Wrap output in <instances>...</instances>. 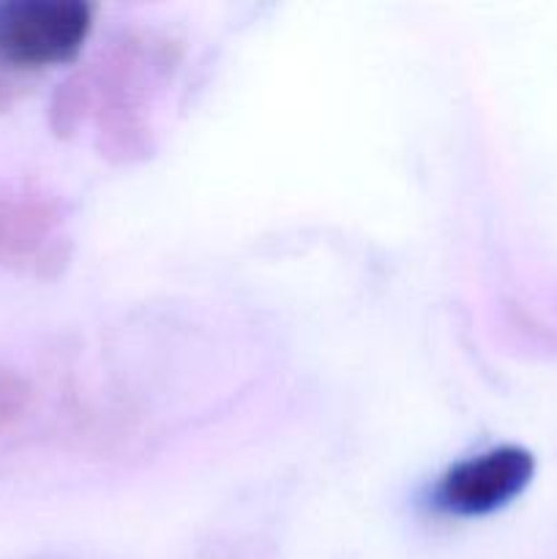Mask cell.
I'll use <instances>...</instances> for the list:
<instances>
[{
  "label": "cell",
  "mask_w": 557,
  "mask_h": 559,
  "mask_svg": "<svg viewBox=\"0 0 557 559\" xmlns=\"http://www.w3.org/2000/svg\"><path fill=\"white\" fill-rule=\"evenodd\" d=\"M93 16L82 0L0 3V60L11 66H58L76 58Z\"/></svg>",
  "instance_id": "obj_1"
},
{
  "label": "cell",
  "mask_w": 557,
  "mask_h": 559,
  "mask_svg": "<svg viewBox=\"0 0 557 559\" xmlns=\"http://www.w3.org/2000/svg\"><path fill=\"white\" fill-rule=\"evenodd\" d=\"M533 475V453L517 445L491 448L448 469L437 486V502L457 516H486L517 500Z\"/></svg>",
  "instance_id": "obj_2"
}]
</instances>
